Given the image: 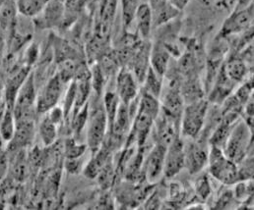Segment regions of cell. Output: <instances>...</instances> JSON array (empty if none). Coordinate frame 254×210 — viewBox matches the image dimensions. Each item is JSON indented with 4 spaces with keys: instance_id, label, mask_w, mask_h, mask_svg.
<instances>
[{
    "instance_id": "34",
    "label": "cell",
    "mask_w": 254,
    "mask_h": 210,
    "mask_svg": "<svg viewBox=\"0 0 254 210\" xmlns=\"http://www.w3.org/2000/svg\"><path fill=\"white\" fill-rule=\"evenodd\" d=\"M6 38H7V36L0 31V58L3 56L5 48H6V45H7Z\"/></svg>"
},
{
    "instance_id": "2",
    "label": "cell",
    "mask_w": 254,
    "mask_h": 210,
    "mask_svg": "<svg viewBox=\"0 0 254 210\" xmlns=\"http://www.w3.org/2000/svg\"><path fill=\"white\" fill-rule=\"evenodd\" d=\"M253 131L244 121H237L233 126L224 147L225 154L239 164L249 153L252 146Z\"/></svg>"
},
{
    "instance_id": "31",
    "label": "cell",
    "mask_w": 254,
    "mask_h": 210,
    "mask_svg": "<svg viewBox=\"0 0 254 210\" xmlns=\"http://www.w3.org/2000/svg\"><path fill=\"white\" fill-rule=\"evenodd\" d=\"M64 167H65V170L68 173H70V174H78L80 171H83V169H84L82 157L72 158V159L65 158Z\"/></svg>"
},
{
    "instance_id": "35",
    "label": "cell",
    "mask_w": 254,
    "mask_h": 210,
    "mask_svg": "<svg viewBox=\"0 0 254 210\" xmlns=\"http://www.w3.org/2000/svg\"><path fill=\"white\" fill-rule=\"evenodd\" d=\"M62 1H63V2H65V0H62Z\"/></svg>"
},
{
    "instance_id": "19",
    "label": "cell",
    "mask_w": 254,
    "mask_h": 210,
    "mask_svg": "<svg viewBox=\"0 0 254 210\" xmlns=\"http://www.w3.org/2000/svg\"><path fill=\"white\" fill-rule=\"evenodd\" d=\"M59 127L48 117L47 114L42 118L39 124V136L42 143L45 146H51L58 140Z\"/></svg>"
},
{
    "instance_id": "23",
    "label": "cell",
    "mask_w": 254,
    "mask_h": 210,
    "mask_svg": "<svg viewBox=\"0 0 254 210\" xmlns=\"http://www.w3.org/2000/svg\"><path fill=\"white\" fill-rule=\"evenodd\" d=\"M49 0H16L19 13L28 17L37 16Z\"/></svg>"
},
{
    "instance_id": "25",
    "label": "cell",
    "mask_w": 254,
    "mask_h": 210,
    "mask_svg": "<svg viewBox=\"0 0 254 210\" xmlns=\"http://www.w3.org/2000/svg\"><path fill=\"white\" fill-rule=\"evenodd\" d=\"M87 149L86 143H79L75 138H68L64 142V155L68 159L83 157Z\"/></svg>"
},
{
    "instance_id": "11",
    "label": "cell",
    "mask_w": 254,
    "mask_h": 210,
    "mask_svg": "<svg viewBox=\"0 0 254 210\" xmlns=\"http://www.w3.org/2000/svg\"><path fill=\"white\" fill-rule=\"evenodd\" d=\"M254 20V3L243 9H236L235 13L227 19L222 28V34L235 35L246 31Z\"/></svg>"
},
{
    "instance_id": "7",
    "label": "cell",
    "mask_w": 254,
    "mask_h": 210,
    "mask_svg": "<svg viewBox=\"0 0 254 210\" xmlns=\"http://www.w3.org/2000/svg\"><path fill=\"white\" fill-rule=\"evenodd\" d=\"M65 5L62 0H49L42 11L35 16V26L51 29L60 26L64 20Z\"/></svg>"
},
{
    "instance_id": "28",
    "label": "cell",
    "mask_w": 254,
    "mask_h": 210,
    "mask_svg": "<svg viewBox=\"0 0 254 210\" xmlns=\"http://www.w3.org/2000/svg\"><path fill=\"white\" fill-rule=\"evenodd\" d=\"M115 175L116 174H115V169L113 167V163L112 161H110L97 176L99 180V184L101 185L102 189L107 190L112 187L115 180Z\"/></svg>"
},
{
    "instance_id": "1",
    "label": "cell",
    "mask_w": 254,
    "mask_h": 210,
    "mask_svg": "<svg viewBox=\"0 0 254 210\" xmlns=\"http://www.w3.org/2000/svg\"><path fill=\"white\" fill-rule=\"evenodd\" d=\"M208 165L210 174L222 184L231 186L240 182L238 164L230 159L222 148L215 145L210 146Z\"/></svg>"
},
{
    "instance_id": "29",
    "label": "cell",
    "mask_w": 254,
    "mask_h": 210,
    "mask_svg": "<svg viewBox=\"0 0 254 210\" xmlns=\"http://www.w3.org/2000/svg\"><path fill=\"white\" fill-rule=\"evenodd\" d=\"M195 190H196V195L202 201H205L209 198V196L211 195V185L206 175L199 177V179L196 181Z\"/></svg>"
},
{
    "instance_id": "22",
    "label": "cell",
    "mask_w": 254,
    "mask_h": 210,
    "mask_svg": "<svg viewBox=\"0 0 254 210\" xmlns=\"http://www.w3.org/2000/svg\"><path fill=\"white\" fill-rule=\"evenodd\" d=\"M223 69L229 79L234 83L242 82L246 78L248 72L245 61L238 57H231Z\"/></svg>"
},
{
    "instance_id": "27",
    "label": "cell",
    "mask_w": 254,
    "mask_h": 210,
    "mask_svg": "<svg viewBox=\"0 0 254 210\" xmlns=\"http://www.w3.org/2000/svg\"><path fill=\"white\" fill-rule=\"evenodd\" d=\"M122 3V12L124 24L129 27L133 22V18L138 6L142 3L140 0H121Z\"/></svg>"
},
{
    "instance_id": "12",
    "label": "cell",
    "mask_w": 254,
    "mask_h": 210,
    "mask_svg": "<svg viewBox=\"0 0 254 210\" xmlns=\"http://www.w3.org/2000/svg\"><path fill=\"white\" fill-rule=\"evenodd\" d=\"M35 138V121L16 122L15 134L7 143V151L17 152L29 146Z\"/></svg>"
},
{
    "instance_id": "8",
    "label": "cell",
    "mask_w": 254,
    "mask_h": 210,
    "mask_svg": "<svg viewBox=\"0 0 254 210\" xmlns=\"http://www.w3.org/2000/svg\"><path fill=\"white\" fill-rule=\"evenodd\" d=\"M185 167V142L179 137L167 147L164 163V176L167 178L175 177Z\"/></svg>"
},
{
    "instance_id": "10",
    "label": "cell",
    "mask_w": 254,
    "mask_h": 210,
    "mask_svg": "<svg viewBox=\"0 0 254 210\" xmlns=\"http://www.w3.org/2000/svg\"><path fill=\"white\" fill-rule=\"evenodd\" d=\"M208 152L203 144L194 140L185 142V162L191 175L201 172L208 164Z\"/></svg>"
},
{
    "instance_id": "21",
    "label": "cell",
    "mask_w": 254,
    "mask_h": 210,
    "mask_svg": "<svg viewBox=\"0 0 254 210\" xmlns=\"http://www.w3.org/2000/svg\"><path fill=\"white\" fill-rule=\"evenodd\" d=\"M16 131V120L13 109L5 108V111L0 120V139L4 143L12 140Z\"/></svg>"
},
{
    "instance_id": "5",
    "label": "cell",
    "mask_w": 254,
    "mask_h": 210,
    "mask_svg": "<svg viewBox=\"0 0 254 210\" xmlns=\"http://www.w3.org/2000/svg\"><path fill=\"white\" fill-rule=\"evenodd\" d=\"M64 84L65 83L57 73L48 80L37 95L36 106L38 113L45 114L59 105L64 94Z\"/></svg>"
},
{
    "instance_id": "17",
    "label": "cell",
    "mask_w": 254,
    "mask_h": 210,
    "mask_svg": "<svg viewBox=\"0 0 254 210\" xmlns=\"http://www.w3.org/2000/svg\"><path fill=\"white\" fill-rule=\"evenodd\" d=\"M133 21L136 25L137 32L143 39H147L150 36L151 28L153 25V16L150 5L147 2H142L134 15Z\"/></svg>"
},
{
    "instance_id": "9",
    "label": "cell",
    "mask_w": 254,
    "mask_h": 210,
    "mask_svg": "<svg viewBox=\"0 0 254 210\" xmlns=\"http://www.w3.org/2000/svg\"><path fill=\"white\" fill-rule=\"evenodd\" d=\"M167 147L156 143L149 151L144 163V175L150 183L158 182L164 175V163Z\"/></svg>"
},
{
    "instance_id": "14",
    "label": "cell",
    "mask_w": 254,
    "mask_h": 210,
    "mask_svg": "<svg viewBox=\"0 0 254 210\" xmlns=\"http://www.w3.org/2000/svg\"><path fill=\"white\" fill-rule=\"evenodd\" d=\"M18 6L16 0H1L0 2V31L7 38L12 32L18 14Z\"/></svg>"
},
{
    "instance_id": "3",
    "label": "cell",
    "mask_w": 254,
    "mask_h": 210,
    "mask_svg": "<svg viewBox=\"0 0 254 210\" xmlns=\"http://www.w3.org/2000/svg\"><path fill=\"white\" fill-rule=\"evenodd\" d=\"M209 103L205 99L187 104L181 118V134L190 140H196L204 128Z\"/></svg>"
},
{
    "instance_id": "24",
    "label": "cell",
    "mask_w": 254,
    "mask_h": 210,
    "mask_svg": "<svg viewBox=\"0 0 254 210\" xmlns=\"http://www.w3.org/2000/svg\"><path fill=\"white\" fill-rule=\"evenodd\" d=\"M234 125H231V124L225 123L223 121H220V123L218 124L217 128L215 129V131L213 132V134L210 138V140H209L210 144L224 149L227 140L229 138V135L231 133V130H232Z\"/></svg>"
},
{
    "instance_id": "15",
    "label": "cell",
    "mask_w": 254,
    "mask_h": 210,
    "mask_svg": "<svg viewBox=\"0 0 254 210\" xmlns=\"http://www.w3.org/2000/svg\"><path fill=\"white\" fill-rule=\"evenodd\" d=\"M171 52L165 44L156 43L150 49V67L162 76H165L170 66Z\"/></svg>"
},
{
    "instance_id": "4",
    "label": "cell",
    "mask_w": 254,
    "mask_h": 210,
    "mask_svg": "<svg viewBox=\"0 0 254 210\" xmlns=\"http://www.w3.org/2000/svg\"><path fill=\"white\" fill-rule=\"evenodd\" d=\"M86 129V144L92 153H95L105 142L109 130V122L103 104L89 115Z\"/></svg>"
},
{
    "instance_id": "16",
    "label": "cell",
    "mask_w": 254,
    "mask_h": 210,
    "mask_svg": "<svg viewBox=\"0 0 254 210\" xmlns=\"http://www.w3.org/2000/svg\"><path fill=\"white\" fill-rule=\"evenodd\" d=\"M181 94L186 104L204 99V89L195 75L187 77L184 82L182 81Z\"/></svg>"
},
{
    "instance_id": "30",
    "label": "cell",
    "mask_w": 254,
    "mask_h": 210,
    "mask_svg": "<svg viewBox=\"0 0 254 210\" xmlns=\"http://www.w3.org/2000/svg\"><path fill=\"white\" fill-rule=\"evenodd\" d=\"M254 90V82H247L237 91L236 97L242 104H246L250 99L253 98L252 92Z\"/></svg>"
},
{
    "instance_id": "20",
    "label": "cell",
    "mask_w": 254,
    "mask_h": 210,
    "mask_svg": "<svg viewBox=\"0 0 254 210\" xmlns=\"http://www.w3.org/2000/svg\"><path fill=\"white\" fill-rule=\"evenodd\" d=\"M121 99L116 91V89H108L104 92L103 96V107L106 112L108 122H109V130L112 129L115 118L117 116L119 107L121 105Z\"/></svg>"
},
{
    "instance_id": "33",
    "label": "cell",
    "mask_w": 254,
    "mask_h": 210,
    "mask_svg": "<svg viewBox=\"0 0 254 210\" xmlns=\"http://www.w3.org/2000/svg\"><path fill=\"white\" fill-rule=\"evenodd\" d=\"M169 1L174 7H176L178 10L181 11L187 6V4L189 3L190 0H169Z\"/></svg>"
},
{
    "instance_id": "26",
    "label": "cell",
    "mask_w": 254,
    "mask_h": 210,
    "mask_svg": "<svg viewBox=\"0 0 254 210\" xmlns=\"http://www.w3.org/2000/svg\"><path fill=\"white\" fill-rule=\"evenodd\" d=\"M91 84H92V88L95 90V92L97 93L98 96H101L103 93V90L105 88L106 85V82H107V78L104 74V72L101 69V67L99 66V64L96 62L94 63L93 67L91 68Z\"/></svg>"
},
{
    "instance_id": "32",
    "label": "cell",
    "mask_w": 254,
    "mask_h": 210,
    "mask_svg": "<svg viewBox=\"0 0 254 210\" xmlns=\"http://www.w3.org/2000/svg\"><path fill=\"white\" fill-rule=\"evenodd\" d=\"M39 46L35 43H32L25 51V54H24V61L26 62L25 66L27 67H30L36 63V61L38 60L39 58Z\"/></svg>"
},
{
    "instance_id": "6",
    "label": "cell",
    "mask_w": 254,
    "mask_h": 210,
    "mask_svg": "<svg viewBox=\"0 0 254 210\" xmlns=\"http://www.w3.org/2000/svg\"><path fill=\"white\" fill-rule=\"evenodd\" d=\"M139 82L127 67L121 68L116 78V91L123 103L129 104L140 93Z\"/></svg>"
},
{
    "instance_id": "13",
    "label": "cell",
    "mask_w": 254,
    "mask_h": 210,
    "mask_svg": "<svg viewBox=\"0 0 254 210\" xmlns=\"http://www.w3.org/2000/svg\"><path fill=\"white\" fill-rule=\"evenodd\" d=\"M111 153L112 149L107 144L104 143L99 150L93 153L92 158L84 167V175L89 179L97 178V176L103 170V168L111 161Z\"/></svg>"
},
{
    "instance_id": "18",
    "label": "cell",
    "mask_w": 254,
    "mask_h": 210,
    "mask_svg": "<svg viewBox=\"0 0 254 210\" xmlns=\"http://www.w3.org/2000/svg\"><path fill=\"white\" fill-rule=\"evenodd\" d=\"M142 90L160 99L164 88V76L160 75L151 67H149L142 82Z\"/></svg>"
}]
</instances>
